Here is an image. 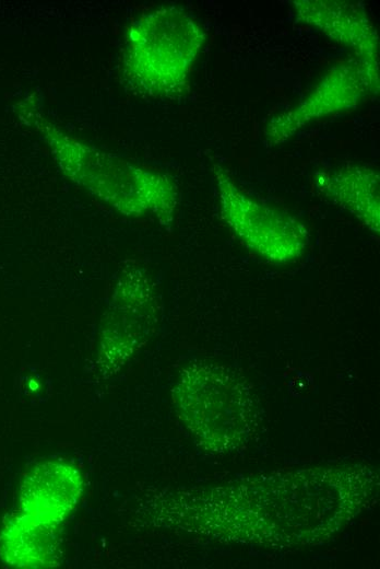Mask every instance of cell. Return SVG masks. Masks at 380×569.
Masks as SVG:
<instances>
[{
  "label": "cell",
  "mask_w": 380,
  "mask_h": 569,
  "mask_svg": "<svg viewBox=\"0 0 380 569\" xmlns=\"http://www.w3.org/2000/svg\"><path fill=\"white\" fill-rule=\"evenodd\" d=\"M212 173L221 216L248 249L273 264L304 254L310 235L301 221L248 195L221 164H213Z\"/></svg>",
  "instance_id": "3"
},
{
  "label": "cell",
  "mask_w": 380,
  "mask_h": 569,
  "mask_svg": "<svg viewBox=\"0 0 380 569\" xmlns=\"http://www.w3.org/2000/svg\"><path fill=\"white\" fill-rule=\"evenodd\" d=\"M206 40L199 21L178 5H162L135 19L124 37L121 76L139 95L170 98L187 88Z\"/></svg>",
  "instance_id": "2"
},
{
  "label": "cell",
  "mask_w": 380,
  "mask_h": 569,
  "mask_svg": "<svg viewBox=\"0 0 380 569\" xmlns=\"http://www.w3.org/2000/svg\"><path fill=\"white\" fill-rule=\"evenodd\" d=\"M20 117L41 135L57 165L72 182L124 216L150 214L162 224L173 221L178 190L169 176L141 167L66 133L34 102L29 101L21 107Z\"/></svg>",
  "instance_id": "1"
},
{
  "label": "cell",
  "mask_w": 380,
  "mask_h": 569,
  "mask_svg": "<svg viewBox=\"0 0 380 569\" xmlns=\"http://www.w3.org/2000/svg\"><path fill=\"white\" fill-rule=\"evenodd\" d=\"M178 392L182 408L194 418L213 427L227 426L233 439L245 433L253 414L252 394L227 369L215 364L191 368L182 376Z\"/></svg>",
  "instance_id": "5"
},
{
  "label": "cell",
  "mask_w": 380,
  "mask_h": 569,
  "mask_svg": "<svg viewBox=\"0 0 380 569\" xmlns=\"http://www.w3.org/2000/svg\"><path fill=\"white\" fill-rule=\"evenodd\" d=\"M296 19L329 39L349 48L379 77V35L364 4L345 0H295Z\"/></svg>",
  "instance_id": "6"
},
{
  "label": "cell",
  "mask_w": 380,
  "mask_h": 569,
  "mask_svg": "<svg viewBox=\"0 0 380 569\" xmlns=\"http://www.w3.org/2000/svg\"><path fill=\"white\" fill-rule=\"evenodd\" d=\"M379 92V77L357 58L331 67L313 89L295 106L273 116L264 128L269 146L286 142L307 125L355 108L368 94Z\"/></svg>",
  "instance_id": "4"
},
{
  "label": "cell",
  "mask_w": 380,
  "mask_h": 569,
  "mask_svg": "<svg viewBox=\"0 0 380 569\" xmlns=\"http://www.w3.org/2000/svg\"><path fill=\"white\" fill-rule=\"evenodd\" d=\"M317 190L352 213L373 233L380 231V176L377 169L346 164L316 175Z\"/></svg>",
  "instance_id": "7"
}]
</instances>
